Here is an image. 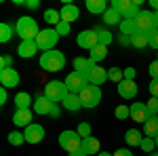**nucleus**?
I'll list each match as a JSON object with an SVG mask.
<instances>
[{"mask_svg": "<svg viewBox=\"0 0 158 156\" xmlns=\"http://www.w3.org/2000/svg\"><path fill=\"white\" fill-rule=\"evenodd\" d=\"M143 133H146V137L156 139V137H158V116H152V118L146 120V124H143Z\"/></svg>", "mask_w": 158, "mask_h": 156, "instance_id": "obj_23", "label": "nucleus"}, {"mask_svg": "<svg viewBox=\"0 0 158 156\" xmlns=\"http://www.w3.org/2000/svg\"><path fill=\"white\" fill-rule=\"evenodd\" d=\"M86 78H89V82H91V84H97V86H99V84H103L106 80H108V70H106V68H99L97 63H95V65L91 68V72H89Z\"/></svg>", "mask_w": 158, "mask_h": 156, "instance_id": "obj_13", "label": "nucleus"}, {"mask_svg": "<svg viewBox=\"0 0 158 156\" xmlns=\"http://www.w3.org/2000/svg\"><path fill=\"white\" fill-rule=\"evenodd\" d=\"M95 63L91 59H85V57H76L74 59V72L82 74V76H89V72H91V68H93Z\"/></svg>", "mask_w": 158, "mask_h": 156, "instance_id": "obj_20", "label": "nucleus"}, {"mask_svg": "<svg viewBox=\"0 0 158 156\" xmlns=\"http://www.w3.org/2000/svg\"><path fill=\"white\" fill-rule=\"evenodd\" d=\"M135 68H127L124 70V80H135Z\"/></svg>", "mask_w": 158, "mask_h": 156, "instance_id": "obj_45", "label": "nucleus"}, {"mask_svg": "<svg viewBox=\"0 0 158 156\" xmlns=\"http://www.w3.org/2000/svg\"><path fill=\"white\" fill-rule=\"evenodd\" d=\"M6 99H9V97H6V89L2 86V89H0V103H6Z\"/></svg>", "mask_w": 158, "mask_h": 156, "instance_id": "obj_49", "label": "nucleus"}, {"mask_svg": "<svg viewBox=\"0 0 158 156\" xmlns=\"http://www.w3.org/2000/svg\"><path fill=\"white\" fill-rule=\"evenodd\" d=\"M110 9H114V11L122 15V19L129 15V11L133 9V0H112V4H110Z\"/></svg>", "mask_w": 158, "mask_h": 156, "instance_id": "obj_19", "label": "nucleus"}, {"mask_svg": "<svg viewBox=\"0 0 158 156\" xmlns=\"http://www.w3.org/2000/svg\"><path fill=\"white\" fill-rule=\"evenodd\" d=\"M38 51V44L36 40H21V44L17 48V53H19V57H23V59H30V57H34Z\"/></svg>", "mask_w": 158, "mask_h": 156, "instance_id": "obj_17", "label": "nucleus"}, {"mask_svg": "<svg viewBox=\"0 0 158 156\" xmlns=\"http://www.w3.org/2000/svg\"><path fill=\"white\" fill-rule=\"evenodd\" d=\"M76 133H78L82 139L91 137V124H89V122H80V124H78V129H76Z\"/></svg>", "mask_w": 158, "mask_h": 156, "instance_id": "obj_37", "label": "nucleus"}, {"mask_svg": "<svg viewBox=\"0 0 158 156\" xmlns=\"http://www.w3.org/2000/svg\"><path fill=\"white\" fill-rule=\"evenodd\" d=\"M59 40V34L55 27H47V30H40V34L36 36V44H38V51L47 53V51H53L55 44Z\"/></svg>", "mask_w": 158, "mask_h": 156, "instance_id": "obj_5", "label": "nucleus"}, {"mask_svg": "<svg viewBox=\"0 0 158 156\" xmlns=\"http://www.w3.org/2000/svg\"><path fill=\"white\" fill-rule=\"evenodd\" d=\"M25 6L34 11V9H38V6H40V2H38V0H27V2H25Z\"/></svg>", "mask_w": 158, "mask_h": 156, "instance_id": "obj_48", "label": "nucleus"}, {"mask_svg": "<svg viewBox=\"0 0 158 156\" xmlns=\"http://www.w3.org/2000/svg\"><path fill=\"white\" fill-rule=\"evenodd\" d=\"M70 25H72V23H65V21H61V23L57 25L55 30H57V34H59V36H68V34H70Z\"/></svg>", "mask_w": 158, "mask_h": 156, "instance_id": "obj_42", "label": "nucleus"}, {"mask_svg": "<svg viewBox=\"0 0 158 156\" xmlns=\"http://www.w3.org/2000/svg\"><path fill=\"white\" fill-rule=\"evenodd\" d=\"M63 82H65V86H68V91L74 93V95H78L86 84H91L86 76H82V74H78V72H70L68 76H65V80H63Z\"/></svg>", "mask_w": 158, "mask_h": 156, "instance_id": "obj_8", "label": "nucleus"}, {"mask_svg": "<svg viewBox=\"0 0 158 156\" xmlns=\"http://www.w3.org/2000/svg\"><path fill=\"white\" fill-rule=\"evenodd\" d=\"M103 23L106 25H120L122 23V15H118L114 9H108V11L103 13Z\"/></svg>", "mask_w": 158, "mask_h": 156, "instance_id": "obj_29", "label": "nucleus"}, {"mask_svg": "<svg viewBox=\"0 0 158 156\" xmlns=\"http://www.w3.org/2000/svg\"><path fill=\"white\" fill-rule=\"evenodd\" d=\"M23 135H25V144H40L44 139V127L32 122L30 127H25Z\"/></svg>", "mask_w": 158, "mask_h": 156, "instance_id": "obj_10", "label": "nucleus"}, {"mask_svg": "<svg viewBox=\"0 0 158 156\" xmlns=\"http://www.w3.org/2000/svg\"><path fill=\"white\" fill-rule=\"evenodd\" d=\"M38 63H40V68L44 70V72H59V70H63L65 68V55L61 53V51H47V53H42L40 55V59H38Z\"/></svg>", "mask_w": 158, "mask_h": 156, "instance_id": "obj_1", "label": "nucleus"}, {"mask_svg": "<svg viewBox=\"0 0 158 156\" xmlns=\"http://www.w3.org/2000/svg\"><path fill=\"white\" fill-rule=\"evenodd\" d=\"M146 108H148L150 118H152V116H158V97H150L148 103H146Z\"/></svg>", "mask_w": 158, "mask_h": 156, "instance_id": "obj_36", "label": "nucleus"}, {"mask_svg": "<svg viewBox=\"0 0 158 156\" xmlns=\"http://www.w3.org/2000/svg\"><path fill=\"white\" fill-rule=\"evenodd\" d=\"M59 114H61V110H59V103H53V108H51V118H59Z\"/></svg>", "mask_w": 158, "mask_h": 156, "instance_id": "obj_46", "label": "nucleus"}, {"mask_svg": "<svg viewBox=\"0 0 158 156\" xmlns=\"http://www.w3.org/2000/svg\"><path fill=\"white\" fill-rule=\"evenodd\" d=\"M59 15H61V21L72 23V21H76V19L80 17V11H78V6H74V4H63V9L59 11Z\"/></svg>", "mask_w": 158, "mask_h": 156, "instance_id": "obj_18", "label": "nucleus"}, {"mask_svg": "<svg viewBox=\"0 0 158 156\" xmlns=\"http://www.w3.org/2000/svg\"><path fill=\"white\" fill-rule=\"evenodd\" d=\"M95 32H97L99 44H106V47H108L110 42H112V40H114V36H112V34H110L108 30H101V27H97V30H95Z\"/></svg>", "mask_w": 158, "mask_h": 156, "instance_id": "obj_35", "label": "nucleus"}, {"mask_svg": "<svg viewBox=\"0 0 158 156\" xmlns=\"http://www.w3.org/2000/svg\"><path fill=\"white\" fill-rule=\"evenodd\" d=\"M143 137H146V135H141L137 129H129V131L124 133V139H127V144L131 145V148H133V145H141Z\"/></svg>", "mask_w": 158, "mask_h": 156, "instance_id": "obj_26", "label": "nucleus"}, {"mask_svg": "<svg viewBox=\"0 0 158 156\" xmlns=\"http://www.w3.org/2000/svg\"><path fill=\"white\" fill-rule=\"evenodd\" d=\"M150 6H152L154 11H158V0H150Z\"/></svg>", "mask_w": 158, "mask_h": 156, "instance_id": "obj_50", "label": "nucleus"}, {"mask_svg": "<svg viewBox=\"0 0 158 156\" xmlns=\"http://www.w3.org/2000/svg\"><path fill=\"white\" fill-rule=\"evenodd\" d=\"M13 101H15L17 110H27V108H30V103L34 106V99L30 97V93H17Z\"/></svg>", "mask_w": 158, "mask_h": 156, "instance_id": "obj_25", "label": "nucleus"}, {"mask_svg": "<svg viewBox=\"0 0 158 156\" xmlns=\"http://www.w3.org/2000/svg\"><path fill=\"white\" fill-rule=\"evenodd\" d=\"M154 21H156V27H158V11H154Z\"/></svg>", "mask_w": 158, "mask_h": 156, "instance_id": "obj_53", "label": "nucleus"}, {"mask_svg": "<svg viewBox=\"0 0 158 156\" xmlns=\"http://www.w3.org/2000/svg\"><path fill=\"white\" fill-rule=\"evenodd\" d=\"M139 148H141V150H146V152H152V150L156 148V141H154L152 137H143V141H141Z\"/></svg>", "mask_w": 158, "mask_h": 156, "instance_id": "obj_39", "label": "nucleus"}, {"mask_svg": "<svg viewBox=\"0 0 158 156\" xmlns=\"http://www.w3.org/2000/svg\"><path fill=\"white\" fill-rule=\"evenodd\" d=\"M13 68V57L11 55H2L0 57V70H9Z\"/></svg>", "mask_w": 158, "mask_h": 156, "instance_id": "obj_41", "label": "nucleus"}, {"mask_svg": "<svg viewBox=\"0 0 158 156\" xmlns=\"http://www.w3.org/2000/svg\"><path fill=\"white\" fill-rule=\"evenodd\" d=\"M13 38V25L11 23H0V42H9Z\"/></svg>", "mask_w": 158, "mask_h": 156, "instance_id": "obj_33", "label": "nucleus"}, {"mask_svg": "<svg viewBox=\"0 0 158 156\" xmlns=\"http://www.w3.org/2000/svg\"><path fill=\"white\" fill-rule=\"evenodd\" d=\"M120 32H122L127 38H131V36H135V34H139V30H137V25H135V19H122Z\"/></svg>", "mask_w": 158, "mask_h": 156, "instance_id": "obj_27", "label": "nucleus"}, {"mask_svg": "<svg viewBox=\"0 0 158 156\" xmlns=\"http://www.w3.org/2000/svg\"><path fill=\"white\" fill-rule=\"evenodd\" d=\"M15 34L21 40H36L40 30H38V23L32 17H19V21L15 25Z\"/></svg>", "mask_w": 158, "mask_h": 156, "instance_id": "obj_2", "label": "nucleus"}, {"mask_svg": "<svg viewBox=\"0 0 158 156\" xmlns=\"http://www.w3.org/2000/svg\"><path fill=\"white\" fill-rule=\"evenodd\" d=\"M131 116V108H127V106H118L116 108V118L118 120H127Z\"/></svg>", "mask_w": 158, "mask_h": 156, "instance_id": "obj_38", "label": "nucleus"}, {"mask_svg": "<svg viewBox=\"0 0 158 156\" xmlns=\"http://www.w3.org/2000/svg\"><path fill=\"white\" fill-rule=\"evenodd\" d=\"M152 156H158V154H152Z\"/></svg>", "mask_w": 158, "mask_h": 156, "instance_id": "obj_55", "label": "nucleus"}, {"mask_svg": "<svg viewBox=\"0 0 158 156\" xmlns=\"http://www.w3.org/2000/svg\"><path fill=\"white\" fill-rule=\"evenodd\" d=\"M76 42H78V47H82V48H89V51H93V48H95V47L99 44L97 32H95V30H85V32H80V34H78Z\"/></svg>", "mask_w": 158, "mask_h": 156, "instance_id": "obj_9", "label": "nucleus"}, {"mask_svg": "<svg viewBox=\"0 0 158 156\" xmlns=\"http://www.w3.org/2000/svg\"><path fill=\"white\" fill-rule=\"evenodd\" d=\"M44 21L57 27V25L61 23V15H59V11H55V9H47V11H44Z\"/></svg>", "mask_w": 158, "mask_h": 156, "instance_id": "obj_30", "label": "nucleus"}, {"mask_svg": "<svg viewBox=\"0 0 158 156\" xmlns=\"http://www.w3.org/2000/svg\"><path fill=\"white\" fill-rule=\"evenodd\" d=\"M148 70H150V76H152V78H156V80H158V59H156V61H152Z\"/></svg>", "mask_w": 158, "mask_h": 156, "instance_id": "obj_44", "label": "nucleus"}, {"mask_svg": "<svg viewBox=\"0 0 158 156\" xmlns=\"http://www.w3.org/2000/svg\"><path fill=\"white\" fill-rule=\"evenodd\" d=\"M108 80L120 84L124 80V70H120V68H108Z\"/></svg>", "mask_w": 158, "mask_h": 156, "instance_id": "obj_31", "label": "nucleus"}, {"mask_svg": "<svg viewBox=\"0 0 158 156\" xmlns=\"http://www.w3.org/2000/svg\"><path fill=\"white\" fill-rule=\"evenodd\" d=\"M137 84H135V80H122L120 84H118V95L122 97V99H135L137 97Z\"/></svg>", "mask_w": 158, "mask_h": 156, "instance_id": "obj_12", "label": "nucleus"}, {"mask_svg": "<svg viewBox=\"0 0 158 156\" xmlns=\"http://www.w3.org/2000/svg\"><path fill=\"white\" fill-rule=\"evenodd\" d=\"M135 25L141 34H150L152 30H158L156 21H154V11H141L135 17Z\"/></svg>", "mask_w": 158, "mask_h": 156, "instance_id": "obj_7", "label": "nucleus"}, {"mask_svg": "<svg viewBox=\"0 0 158 156\" xmlns=\"http://www.w3.org/2000/svg\"><path fill=\"white\" fill-rule=\"evenodd\" d=\"M9 144H11V145L25 144V135L21 131H11V133H9Z\"/></svg>", "mask_w": 158, "mask_h": 156, "instance_id": "obj_34", "label": "nucleus"}, {"mask_svg": "<svg viewBox=\"0 0 158 156\" xmlns=\"http://www.w3.org/2000/svg\"><path fill=\"white\" fill-rule=\"evenodd\" d=\"M61 106H63L65 110H70V112H76V110L82 108V103H80V97L74 95V93H70V95L65 97V99L61 101Z\"/></svg>", "mask_w": 158, "mask_h": 156, "instance_id": "obj_24", "label": "nucleus"}, {"mask_svg": "<svg viewBox=\"0 0 158 156\" xmlns=\"http://www.w3.org/2000/svg\"><path fill=\"white\" fill-rule=\"evenodd\" d=\"M59 145L65 152H70V154L78 152V150H82V137L76 131H63V133H59Z\"/></svg>", "mask_w": 158, "mask_h": 156, "instance_id": "obj_6", "label": "nucleus"}, {"mask_svg": "<svg viewBox=\"0 0 158 156\" xmlns=\"http://www.w3.org/2000/svg\"><path fill=\"white\" fill-rule=\"evenodd\" d=\"M99 150H101V144H99L97 137H86V139H82V152H86V154H99Z\"/></svg>", "mask_w": 158, "mask_h": 156, "instance_id": "obj_21", "label": "nucleus"}, {"mask_svg": "<svg viewBox=\"0 0 158 156\" xmlns=\"http://www.w3.org/2000/svg\"><path fill=\"white\" fill-rule=\"evenodd\" d=\"M21 82V76L15 68H9V70H0V84L4 89H13Z\"/></svg>", "mask_w": 158, "mask_h": 156, "instance_id": "obj_11", "label": "nucleus"}, {"mask_svg": "<svg viewBox=\"0 0 158 156\" xmlns=\"http://www.w3.org/2000/svg\"><path fill=\"white\" fill-rule=\"evenodd\" d=\"M86 11L93 15H103L108 11V2L106 0H86Z\"/></svg>", "mask_w": 158, "mask_h": 156, "instance_id": "obj_22", "label": "nucleus"}, {"mask_svg": "<svg viewBox=\"0 0 158 156\" xmlns=\"http://www.w3.org/2000/svg\"><path fill=\"white\" fill-rule=\"evenodd\" d=\"M114 156H133V152L129 150V148H120V150H116Z\"/></svg>", "mask_w": 158, "mask_h": 156, "instance_id": "obj_47", "label": "nucleus"}, {"mask_svg": "<svg viewBox=\"0 0 158 156\" xmlns=\"http://www.w3.org/2000/svg\"><path fill=\"white\" fill-rule=\"evenodd\" d=\"M148 89H150L152 97H158V80H156V78H152V82L148 84Z\"/></svg>", "mask_w": 158, "mask_h": 156, "instance_id": "obj_43", "label": "nucleus"}, {"mask_svg": "<svg viewBox=\"0 0 158 156\" xmlns=\"http://www.w3.org/2000/svg\"><path fill=\"white\" fill-rule=\"evenodd\" d=\"M70 156H89V154H86V152H82V150H78V152H72Z\"/></svg>", "mask_w": 158, "mask_h": 156, "instance_id": "obj_51", "label": "nucleus"}, {"mask_svg": "<svg viewBox=\"0 0 158 156\" xmlns=\"http://www.w3.org/2000/svg\"><path fill=\"white\" fill-rule=\"evenodd\" d=\"M51 108H53V101H51L49 97L40 95L34 99V112L36 114H40V116H49L51 114Z\"/></svg>", "mask_w": 158, "mask_h": 156, "instance_id": "obj_15", "label": "nucleus"}, {"mask_svg": "<svg viewBox=\"0 0 158 156\" xmlns=\"http://www.w3.org/2000/svg\"><path fill=\"white\" fill-rule=\"evenodd\" d=\"M106 57H108V47H106V44H97V47L91 51V57H89V59L99 65V61H103Z\"/></svg>", "mask_w": 158, "mask_h": 156, "instance_id": "obj_28", "label": "nucleus"}, {"mask_svg": "<svg viewBox=\"0 0 158 156\" xmlns=\"http://www.w3.org/2000/svg\"><path fill=\"white\" fill-rule=\"evenodd\" d=\"M42 95L49 97L53 103H61L65 97L70 95V91H68L65 82H61V80H51V82H47V86H44V93H42Z\"/></svg>", "mask_w": 158, "mask_h": 156, "instance_id": "obj_4", "label": "nucleus"}, {"mask_svg": "<svg viewBox=\"0 0 158 156\" xmlns=\"http://www.w3.org/2000/svg\"><path fill=\"white\" fill-rule=\"evenodd\" d=\"M97 156H114V154H110V152H99Z\"/></svg>", "mask_w": 158, "mask_h": 156, "instance_id": "obj_52", "label": "nucleus"}, {"mask_svg": "<svg viewBox=\"0 0 158 156\" xmlns=\"http://www.w3.org/2000/svg\"><path fill=\"white\" fill-rule=\"evenodd\" d=\"M80 97V103H82V108H97L99 101H101V89H99L97 84H86L85 89L78 93Z\"/></svg>", "mask_w": 158, "mask_h": 156, "instance_id": "obj_3", "label": "nucleus"}, {"mask_svg": "<svg viewBox=\"0 0 158 156\" xmlns=\"http://www.w3.org/2000/svg\"><path fill=\"white\" fill-rule=\"evenodd\" d=\"M32 118H34V112L27 108V110H17L15 114H13V122L17 124V127H30L32 124Z\"/></svg>", "mask_w": 158, "mask_h": 156, "instance_id": "obj_16", "label": "nucleus"}, {"mask_svg": "<svg viewBox=\"0 0 158 156\" xmlns=\"http://www.w3.org/2000/svg\"><path fill=\"white\" fill-rule=\"evenodd\" d=\"M131 118H133L135 122H143V124H146V120L150 118L146 103H141V101H135L133 106H131Z\"/></svg>", "mask_w": 158, "mask_h": 156, "instance_id": "obj_14", "label": "nucleus"}, {"mask_svg": "<svg viewBox=\"0 0 158 156\" xmlns=\"http://www.w3.org/2000/svg\"><path fill=\"white\" fill-rule=\"evenodd\" d=\"M131 44H133L135 48H146L150 47V42H148V34H135V36H131Z\"/></svg>", "mask_w": 158, "mask_h": 156, "instance_id": "obj_32", "label": "nucleus"}, {"mask_svg": "<svg viewBox=\"0 0 158 156\" xmlns=\"http://www.w3.org/2000/svg\"><path fill=\"white\" fill-rule=\"evenodd\" d=\"M148 42H150V47L156 48L158 51V30H152L150 34H148Z\"/></svg>", "mask_w": 158, "mask_h": 156, "instance_id": "obj_40", "label": "nucleus"}, {"mask_svg": "<svg viewBox=\"0 0 158 156\" xmlns=\"http://www.w3.org/2000/svg\"><path fill=\"white\" fill-rule=\"evenodd\" d=\"M154 141H156V148H158V137H156V139H154Z\"/></svg>", "mask_w": 158, "mask_h": 156, "instance_id": "obj_54", "label": "nucleus"}]
</instances>
